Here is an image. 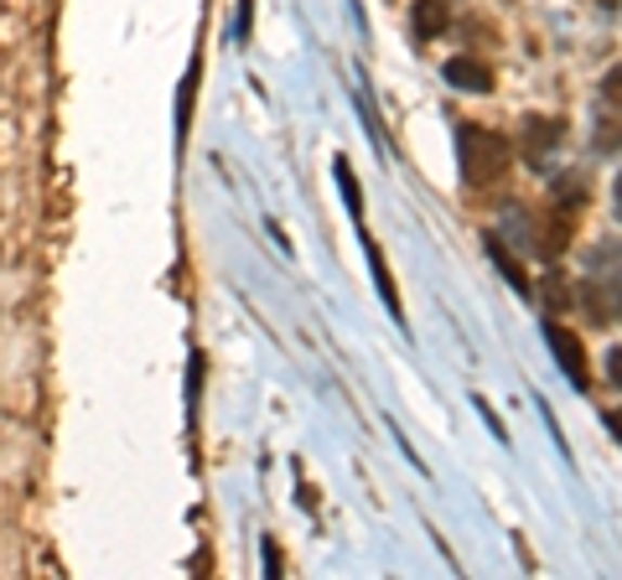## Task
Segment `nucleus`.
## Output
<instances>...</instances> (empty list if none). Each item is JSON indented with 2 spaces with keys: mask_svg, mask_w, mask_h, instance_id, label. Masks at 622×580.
I'll return each instance as SVG.
<instances>
[{
  "mask_svg": "<svg viewBox=\"0 0 622 580\" xmlns=\"http://www.w3.org/2000/svg\"><path fill=\"white\" fill-rule=\"evenodd\" d=\"M612 212L622 218V171H618V182H612Z\"/></svg>",
  "mask_w": 622,
  "mask_h": 580,
  "instance_id": "18",
  "label": "nucleus"
},
{
  "mask_svg": "<svg viewBox=\"0 0 622 580\" xmlns=\"http://www.w3.org/2000/svg\"><path fill=\"white\" fill-rule=\"evenodd\" d=\"M249 22H255V0H239V16H234V42H249Z\"/></svg>",
  "mask_w": 622,
  "mask_h": 580,
  "instance_id": "14",
  "label": "nucleus"
},
{
  "mask_svg": "<svg viewBox=\"0 0 622 580\" xmlns=\"http://www.w3.org/2000/svg\"><path fill=\"white\" fill-rule=\"evenodd\" d=\"M545 337H550V352H555V363L566 369V378H571L575 389H592V369H586V348H581V337L560 322L545 326Z\"/></svg>",
  "mask_w": 622,
  "mask_h": 580,
  "instance_id": "3",
  "label": "nucleus"
},
{
  "mask_svg": "<svg viewBox=\"0 0 622 580\" xmlns=\"http://www.w3.org/2000/svg\"><path fill=\"white\" fill-rule=\"evenodd\" d=\"M607 285H612V317L622 322V270H618V280H607Z\"/></svg>",
  "mask_w": 622,
  "mask_h": 580,
  "instance_id": "16",
  "label": "nucleus"
},
{
  "mask_svg": "<svg viewBox=\"0 0 622 580\" xmlns=\"http://www.w3.org/2000/svg\"><path fill=\"white\" fill-rule=\"evenodd\" d=\"M597 151L601 156H618L622 151V119H601L597 125Z\"/></svg>",
  "mask_w": 622,
  "mask_h": 580,
  "instance_id": "10",
  "label": "nucleus"
},
{
  "mask_svg": "<svg viewBox=\"0 0 622 580\" xmlns=\"http://www.w3.org/2000/svg\"><path fill=\"white\" fill-rule=\"evenodd\" d=\"M545 301H550V311H566L571 296H566V280L560 275H545Z\"/></svg>",
  "mask_w": 622,
  "mask_h": 580,
  "instance_id": "13",
  "label": "nucleus"
},
{
  "mask_svg": "<svg viewBox=\"0 0 622 580\" xmlns=\"http://www.w3.org/2000/svg\"><path fill=\"white\" fill-rule=\"evenodd\" d=\"M337 186H342V197H348V212L359 218L363 203H359V182H353V171H348V162H337Z\"/></svg>",
  "mask_w": 622,
  "mask_h": 580,
  "instance_id": "12",
  "label": "nucleus"
},
{
  "mask_svg": "<svg viewBox=\"0 0 622 580\" xmlns=\"http://www.w3.org/2000/svg\"><path fill=\"white\" fill-rule=\"evenodd\" d=\"M368 265H374V280H379V296L384 306L394 311V322H400V296H394V280H389V270H384V255H379V244L368 239Z\"/></svg>",
  "mask_w": 622,
  "mask_h": 580,
  "instance_id": "9",
  "label": "nucleus"
},
{
  "mask_svg": "<svg viewBox=\"0 0 622 580\" xmlns=\"http://www.w3.org/2000/svg\"><path fill=\"white\" fill-rule=\"evenodd\" d=\"M607 378H612V384H618V389H622V348H612V352H607Z\"/></svg>",
  "mask_w": 622,
  "mask_h": 580,
  "instance_id": "15",
  "label": "nucleus"
},
{
  "mask_svg": "<svg viewBox=\"0 0 622 580\" xmlns=\"http://www.w3.org/2000/svg\"><path fill=\"white\" fill-rule=\"evenodd\" d=\"M456 162H462V182L467 186H493L514 166V145L498 130L482 125H462L456 130Z\"/></svg>",
  "mask_w": 622,
  "mask_h": 580,
  "instance_id": "1",
  "label": "nucleus"
},
{
  "mask_svg": "<svg viewBox=\"0 0 622 580\" xmlns=\"http://www.w3.org/2000/svg\"><path fill=\"white\" fill-rule=\"evenodd\" d=\"M446 83L462 93H493V73L482 68L478 57H452L446 63Z\"/></svg>",
  "mask_w": 622,
  "mask_h": 580,
  "instance_id": "6",
  "label": "nucleus"
},
{
  "mask_svg": "<svg viewBox=\"0 0 622 580\" xmlns=\"http://www.w3.org/2000/svg\"><path fill=\"white\" fill-rule=\"evenodd\" d=\"M607 430L618 436V446H622V410H607Z\"/></svg>",
  "mask_w": 622,
  "mask_h": 580,
  "instance_id": "17",
  "label": "nucleus"
},
{
  "mask_svg": "<svg viewBox=\"0 0 622 580\" xmlns=\"http://www.w3.org/2000/svg\"><path fill=\"white\" fill-rule=\"evenodd\" d=\"M452 26V5L446 0H415V11H410V31L420 37V42H431Z\"/></svg>",
  "mask_w": 622,
  "mask_h": 580,
  "instance_id": "5",
  "label": "nucleus"
},
{
  "mask_svg": "<svg viewBox=\"0 0 622 580\" xmlns=\"http://www.w3.org/2000/svg\"><path fill=\"white\" fill-rule=\"evenodd\" d=\"M566 140V119H550V115H529L524 125H519V156H524V166H534V171H545L550 166V151Z\"/></svg>",
  "mask_w": 622,
  "mask_h": 580,
  "instance_id": "2",
  "label": "nucleus"
},
{
  "mask_svg": "<svg viewBox=\"0 0 622 580\" xmlns=\"http://www.w3.org/2000/svg\"><path fill=\"white\" fill-rule=\"evenodd\" d=\"M601 104H607L612 115H622V63L607 68V78H601Z\"/></svg>",
  "mask_w": 622,
  "mask_h": 580,
  "instance_id": "11",
  "label": "nucleus"
},
{
  "mask_svg": "<svg viewBox=\"0 0 622 580\" xmlns=\"http://www.w3.org/2000/svg\"><path fill=\"white\" fill-rule=\"evenodd\" d=\"M566 239H571V212L560 218V208L550 203V208L540 212V223H534V249H540L545 259H555L560 249H566Z\"/></svg>",
  "mask_w": 622,
  "mask_h": 580,
  "instance_id": "4",
  "label": "nucleus"
},
{
  "mask_svg": "<svg viewBox=\"0 0 622 580\" xmlns=\"http://www.w3.org/2000/svg\"><path fill=\"white\" fill-rule=\"evenodd\" d=\"M581 301H586V317H592V322H607V317H612V285H607V280H586V285H581Z\"/></svg>",
  "mask_w": 622,
  "mask_h": 580,
  "instance_id": "8",
  "label": "nucleus"
},
{
  "mask_svg": "<svg viewBox=\"0 0 622 580\" xmlns=\"http://www.w3.org/2000/svg\"><path fill=\"white\" fill-rule=\"evenodd\" d=\"M488 255H493V265H498V270H503V280H508V285H514L519 296H529L524 265H519V259H514V255H508V249H503V239H498V233H488Z\"/></svg>",
  "mask_w": 622,
  "mask_h": 580,
  "instance_id": "7",
  "label": "nucleus"
}]
</instances>
